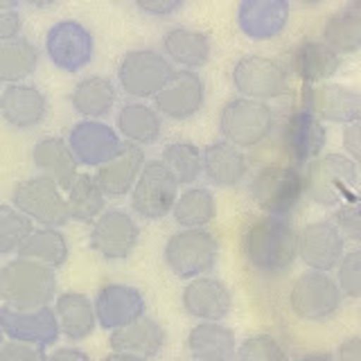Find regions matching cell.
I'll list each match as a JSON object with an SVG mask.
<instances>
[{
  "label": "cell",
  "mask_w": 361,
  "mask_h": 361,
  "mask_svg": "<svg viewBox=\"0 0 361 361\" xmlns=\"http://www.w3.org/2000/svg\"><path fill=\"white\" fill-rule=\"evenodd\" d=\"M240 251L255 274L280 276L298 259V228L289 217L259 214L244 224Z\"/></svg>",
  "instance_id": "cell-1"
},
{
  "label": "cell",
  "mask_w": 361,
  "mask_h": 361,
  "mask_svg": "<svg viewBox=\"0 0 361 361\" xmlns=\"http://www.w3.org/2000/svg\"><path fill=\"white\" fill-rule=\"evenodd\" d=\"M54 269L27 257H11L0 267V302L11 310H39L54 302L56 291Z\"/></svg>",
  "instance_id": "cell-2"
},
{
  "label": "cell",
  "mask_w": 361,
  "mask_h": 361,
  "mask_svg": "<svg viewBox=\"0 0 361 361\" xmlns=\"http://www.w3.org/2000/svg\"><path fill=\"white\" fill-rule=\"evenodd\" d=\"M305 199L321 208H336L338 203L355 195L359 167L341 152L321 154L302 169Z\"/></svg>",
  "instance_id": "cell-3"
},
{
  "label": "cell",
  "mask_w": 361,
  "mask_h": 361,
  "mask_svg": "<svg viewBox=\"0 0 361 361\" xmlns=\"http://www.w3.org/2000/svg\"><path fill=\"white\" fill-rule=\"evenodd\" d=\"M221 255L217 235L208 228H178L163 246V262L178 280H192L214 271Z\"/></svg>",
  "instance_id": "cell-4"
},
{
  "label": "cell",
  "mask_w": 361,
  "mask_h": 361,
  "mask_svg": "<svg viewBox=\"0 0 361 361\" xmlns=\"http://www.w3.org/2000/svg\"><path fill=\"white\" fill-rule=\"evenodd\" d=\"M219 138L242 149H253L271 138L276 131V111L269 102L251 97H231L219 111Z\"/></svg>",
  "instance_id": "cell-5"
},
{
  "label": "cell",
  "mask_w": 361,
  "mask_h": 361,
  "mask_svg": "<svg viewBox=\"0 0 361 361\" xmlns=\"http://www.w3.org/2000/svg\"><path fill=\"white\" fill-rule=\"evenodd\" d=\"M251 201L262 214L291 217L305 199L302 172L296 165H264L248 180Z\"/></svg>",
  "instance_id": "cell-6"
},
{
  "label": "cell",
  "mask_w": 361,
  "mask_h": 361,
  "mask_svg": "<svg viewBox=\"0 0 361 361\" xmlns=\"http://www.w3.org/2000/svg\"><path fill=\"white\" fill-rule=\"evenodd\" d=\"M343 291L332 274L325 271H302L289 287V310L305 323H325L334 319L343 307Z\"/></svg>",
  "instance_id": "cell-7"
},
{
  "label": "cell",
  "mask_w": 361,
  "mask_h": 361,
  "mask_svg": "<svg viewBox=\"0 0 361 361\" xmlns=\"http://www.w3.org/2000/svg\"><path fill=\"white\" fill-rule=\"evenodd\" d=\"M289 68L264 54H244L235 61L231 82L237 95L259 102L285 97L291 88Z\"/></svg>",
  "instance_id": "cell-8"
},
{
  "label": "cell",
  "mask_w": 361,
  "mask_h": 361,
  "mask_svg": "<svg viewBox=\"0 0 361 361\" xmlns=\"http://www.w3.org/2000/svg\"><path fill=\"white\" fill-rule=\"evenodd\" d=\"M178 192L180 183L169 172V167L161 158H152V161L145 163L138 180H135L133 190L129 192L131 210L140 219L161 221L167 214H172Z\"/></svg>",
  "instance_id": "cell-9"
},
{
  "label": "cell",
  "mask_w": 361,
  "mask_h": 361,
  "mask_svg": "<svg viewBox=\"0 0 361 361\" xmlns=\"http://www.w3.org/2000/svg\"><path fill=\"white\" fill-rule=\"evenodd\" d=\"M174 73L169 59L154 48L129 50L118 63V86L131 99H154Z\"/></svg>",
  "instance_id": "cell-10"
},
{
  "label": "cell",
  "mask_w": 361,
  "mask_h": 361,
  "mask_svg": "<svg viewBox=\"0 0 361 361\" xmlns=\"http://www.w3.org/2000/svg\"><path fill=\"white\" fill-rule=\"evenodd\" d=\"M11 206H16L37 226L63 228L71 221L63 190L43 174L18 180L11 192Z\"/></svg>",
  "instance_id": "cell-11"
},
{
  "label": "cell",
  "mask_w": 361,
  "mask_h": 361,
  "mask_svg": "<svg viewBox=\"0 0 361 361\" xmlns=\"http://www.w3.org/2000/svg\"><path fill=\"white\" fill-rule=\"evenodd\" d=\"M278 145L291 165L305 167L314 158H319L327 145V127L302 106L291 109L285 118L276 122Z\"/></svg>",
  "instance_id": "cell-12"
},
{
  "label": "cell",
  "mask_w": 361,
  "mask_h": 361,
  "mask_svg": "<svg viewBox=\"0 0 361 361\" xmlns=\"http://www.w3.org/2000/svg\"><path fill=\"white\" fill-rule=\"evenodd\" d=\"M140 242V226L131 212L109 208L90 224L88 246L106 262H122L133 255Z\"/></svg>",
  "instance_id": "cell-13"
},
{
  "label": "cell",
  "mask_w": 361,
  "mask_h": 361,
  "mask_svg": "<svg viewBox=\"0 0 361 361\" xmlns=\"http://www.w3.org/2000/svg\"><path fill=\"white\" fill-rule=\"evenodd\" d=\"M45 54L61 73L75 75L93 61L95 37L82 20L63 18L45 32Z\"/></svg>",
  "instance_id": "cell-14"
},
{
  "label": "cell",
  "mask_w": 361,
  "mask_h": 361,
  "mask_svg": "<svg viewBox=\"0 0 361 361\" xmlns=\"http://www.w3.org/2000/svg\"><path fill=\"white\" fill-rule=\"evenodd\" d=\"M206 104V82L197 71L174 68L172 77L154 97V106L167 120L185 122L201 113Z\"/></svg>",
  "instance_id": "cell-15"
},
{
  "label": "cell",
  "mask_w": 361,
  "mask_h": 361,
  "mask_svg": "<svg viewBox=\"0 0 361 361\" xmlns=\"http://www.w3.org/2000/svg\"><path fill=\"white\" fill-rule=\"evenodd\" d=\"M300 106L321 122L350 124L361 118V93L345 84L323 82L302 86Z\"/></svg>",
  "instance_id": "cell-16"
},
{
  "label": "cell",
  "mask_w": 361,
  "mask_h": 361,
  "mask_svg": "<svg viewBox=\"0 0 361 361\" xmlns=\"http://www.w3.org/2000/svg\"><path fill=\"white\" fill-rule=\"evenodd\" d=\"M345 253V240L332 219H319L298 228V259L312 271L332 274Z\"/></svg>",
  "instance_id": "cell-17"
},
{
  "label": "cell",
  "mask_w": 361,
  "mask_h": 361,
  "mask_svg": "<svg viewBox=\"0 0 361 361\" xmlns=\"http://www.w3.org/2000/svg\"><path fill=\"white\" fill-rule=\"evenodd\" d=\"M66 142L71 147V152L79 165L97 169L99 165H104L120 152L124 140L120 138L116 127H111L106 122L79 120L68 131Z\"/></svg>",
  "instance_id": "cell-18"
},
{
  "label": "cell",
  "mask_w": 361,
  "mask_h": 361,
  "mask_svg": "<svg viewBox=\"0 0 361 361\" xmlns=\"http://www.w3.org/2000/svg\"><path fill=\"white\" fill-rule=\"evenodd\" d=\"M95 316L97 327L106 332L118 330L147 314V300L142 291L124 282H106L95 293Z\"/></svg>",
  "instance_id": "cell-19"
},
{
  "label": "cell",
  "mask_w": 361,
  "mask_h": 361,
  "mask_svg": "<svg viewBox=\"0 0 361 361\" xmlns=\"http://www.w3.org/2000/svg\"><path fill=\"white\" fill-rule=\"evenodd\" d=\"M0 327L11 341L34 343L45 350L61 338L52 305L39 310H11L3 305L0 307Z\"/></svg>",
  "instance_id": "cell-20"
},
{
  "label": "cell",
  "mask_w": 361,
  "mask_h": 361,
  "mask_svg": "<svg viewBox=\"0 0 361 361\" xmlns=\"http://www.w3.org/2000/svg\"><path fill=\"white\" fill-rule=\"evenodd\" d=\"M180 307L195 321H224L233 312V293L224 280L210 274L199 276L185 282Z\"/></svg>",
  "instance_id": "cell-21"
},
{
  "label": "cell",
  "mask_w": 361,
  "mask_h": 361,
  "mask_svg": "<svg viewBox=\"0 0 361 361\" xmlns=\"http://www.w3.org/2000/svg\"><path fill=\"white\" fill-rule=\"evenodd\" d=\"M289 0H240L237 5V27L251 41H271L280 37L289 25Z\"/></svg>",
  "instance_id": "cell-22"
},
{
  "label": "cell",
  "mask_w": 361,
  "mask_h": 361,
  "mask_svg": "<svg viewBox=\"0 0 361 361\" xmlns=\"http://www.w3.org/2000/svg\"><path fill=\"white\" fill-rule=\"evenodd\" d=\"M48 97L34 84H9L0 93V118L16 131H30L48 118Z\"/></svg>",
  "instance_id": "cell-23"
},
{
  "label": "cell",
  "mask_w": 361,
  "mask_h": 361,
  "mask_svg": "<svg viewBox=\"0 0 361 361\" xmlns=\"http://www.w3.org/2000/svg\"><path fill=\"white\" fill-rule=\"evenodd\" d=\"M341 68V54H336L321 39H302L289 52V75H293L305 86L332 82Z\"/></svg>",
  "instance_id": "cell-24"
},
{
  "label": "cell",
  "mask_w": 361,
  "mask_h": 361,
  "mask_svg": "<svg viewBox=\"0 0 361 361\" xmlns=\"http://www.w3.org/2000/svg\"><path fill=\"white\" fill-rule=\"evenodd\" d=\"M147 163L145 149L140 145L133 142H122L120 152L106 161L104 165H99L95 169V176L99 180L102 190L109 199H120L127 197L133 190L135 180H138L142 167Z\"/></svg>",
  "instance_id": "cell-25"
},
{
  "label": "cell",
  "mask_w": 361,
  "mask_h": 361,
  "mask_svg": "<svg viewBox=\"0 0 361 361\" xmlns=\"http://www.w3.org/2000/svg\"><path fill=\"white\" fill-rule=\"evenodd\" d=\"M203 176L214 188H237L248 176V156L228 140H212L203 147Z\"/></svg>",
  "instance_id": "cell-26"
},
{
  "label": "cell",
  "mask_w": 361,
  "mask_h": 361,
  "mask_svg": "<svg viewBox=\"0 0 361 361\" xmlns=\"http://www.w3.org/2000/svg\"><path fill=\"white\" fill-rule=\"evenodd\" d=\"M237 345L235 330L224 321H197L185 338V348L195 361H233Z\"/></svg>",
  "instance_id": "cell-27"
},
{
  "label": "cell",
  "mask_w": 361,
  "mask_h": 361,
  "mask_svg": "<svg viewBox=\"0 0 361 361\" xmlns=\"http://www.w3.org/2000/svg\"><path fill=\"white\" fill-rule=\"evenodd\" d=\"M165 343H167L165 327L147 314L138 321L109 332L111 350H116V353L147 357V359H154V357L161 355Z\"/></svg>",
  "instance_id": "cell-28"
},
{
  "label": "cell",
  "mask_w": 361,
  "mask_h": 361,
  "mask_svg": "<svg viewBox=\"0 0 361 361\" xmlns=\"http://www.w3.org/2000/svg\"><path fill=\"white\" fill-rule=\"evenodd\" d=\"M52 310L59 323V332L63 338L79 343L88 338L97 327L95 305L82 291H63L56 293Z\"/></svg>",
  "instance_id": "cell-29"
},
{
  "label": "cell",
  "mask_w": 361,
  "mask_h": 361,
  "mask_svg": "<svg viewBox=\"0 0 361 361\" xmlns=\"http://www.w3.org/2000/svg\"><path fill=\"white\" fill-rule=\"evenodd\" d=\"M163 54L172 66L199 71L212 56V39L195 27H169L163 34Z\"/></svg>",
  "instance_id": "cell-30"
},
{
  "label": "cell",
  "mask_w": 361,
  "mask_h": 361,
  "mask_svg": "<svg viewBox=\"0 0 361 361\" xmlns=\"http://www.w3.org/2000/svg\"><path fill=\"white\" fill-rule=\"evenodd\" d=\"M116 131L124 142L154 145L163 133V116L142 99H129L118 109Z\"/></svg>",
  "instance_id": "cell-31"
},
{
  "label": "cell",
  "mask_w": 361,
  "mask_h": 361,
  "mask_svg": "<svg viewBox=\"0 0 361 361\" xmlns=\"http://www.w3.org/2000/svg\"><path fill=\"white\" fill-rule=\"evenodd\" d=\"M32 163L39 174L54 180L61 190H68L79 174V163L73 156L71 147L59 135H45L37 140L32 149Z\"/></svg>",
  "instance_id": "cell-32"
},
{
  "label": "cell",
  "mask_w": 361,
  "mask_h": 361,
  "mask_svg": "<svg viewBox=\"0 0 361 361\" xmlns=\"http://www.w3.org/2000/svg\"><path fill=\"white\" fill-rule=\"evenodd\" d=\"M118 104V86L111 77L88 75L79 79L71 93V106L82 120L106 118Z\"/></svg>",
  "instance_id": "cell-33"
},
{
  "label": "cell",
  "mask_w": 361,
  "mask_h": 361,
  "mask_svg": "<svg viewBox=\"0 0 361 361\" xmlns=\"http://www.w3.org/2000/svg\"><path fill=\"white\" fill-rule=\"evenodd\" d=\"M106 195L102 190L95 174H77L71 188L66 190L68 212H71V221L79 224H93L102 212L106 210Z\"/></svg>",
  "instance_id": "cell-34"
},
{
  "label": "cell",
  "mask_w": 361,
  "mask_h": 361,
  "mask_svg": "<svg viewBox=\"0 0 361 361\" xmlns=\"http://www.w3.org/2000/svg\"><path fill=\"white\" fill-rule=\"evenodd\" d=\"M172 217L178 228H208L217 217V199L208 188L188 185L178 192Z\"/></svg>",
  "instance_id": "cell-35"
},
{
  "label": "cell",
  "mask_w": 361,
  "mask_h": 361,
  "mask_svg": "<svg viewBox=\"0 0 361 361\" xmlns=\"http://www.w3.org/2000/svg\"><path fill=\"white\" fill-rule=\"evenodd\" d=\"M20 257L34 259V262L45 264L50 269H61L71 255V244L61 228H50V226H34V231L16 253Z\"/></svg>",
  "instance_id": "cell-36"
},
{
  "label": "cell",
  "mask_w": 361,
  "mask_h": 361,
  "mask_svg": "<svg viewBox=\"0 0 361 361\" xmlns=\"http://www.w3.org/2000/svg\"><path fill=\"white\" fill-rule=\"evenodd\" d=\"M39 48L25 37L0 41V84H18L39 68Z\"/></svg>",
  "instance_id": "cell-37"
},
{
  "label": "cell",
  "mask_w": 361,
  "mask_h": 361,
  "mask_svg": "<svg viewBox=\"0 0 361 361\" xmlns=\"http://www.w3.org/2000/svg\"><path fill=\"white\" fill-rule=\"evenodd\" d=\"M325 41L336 54H355L361 50V14L355 7H341L325 18L321 27Z\"/></svg>",
  "instance_id": "cell-38"
},
{
  "label": "cell",
  "mask_w": 361,
  "mask_h": 361,
  "mask_svg": "<svg viewBox=\"0 0 361 361\" xmlns=\"http://www.w3.org/2000/svg\"><path fill=\"white\" fill-rule=\"evenodd\" d=\"M161 161L169 167L180 185H195L203 176V149L192 140H172L163 147Z\"/></svg>",
  "instance_id": "cell-39"
},
{
  "label": "cell",
  "mask_w": 361,
  "mask_h": 361,
  "mask_svg": "<svg viewBox=\"0 0 361 361\" xmlns=\"http://www.w3.org/2000/svg\"><path fill=\"white\" fill-rule=\"evenodd\" d=\"M32 231L34 221L30 217L11 203H0V257L16 255Z\"/></svg>",
  "instance_id": "cell-40"
},
{
  "label": "cell",
  "mask_w": 361,
  "mask_h": 361,
  "mask_svg": "<svg viewBox=\"0 0 361 361\" xmlns=\"http://www.w3.org/2000/svg\"><path fill=\"white\" fill-rule=\"evenodd\" d=\"M233 361H291L287 348L274 334H251L237 345Z\"/></svg>",
  "instance_id": "cell-41"
},
{
  "label": "cell",
  "mask_w": 361,
  "mask_h": 361,
  "mask_svg": "<svg viewBox=\"0 0 361 361\" xmlns=\"http://www.w3.org/2000/svg\"><path fill=\"white\" fill-rule=\"evenodd\" d=\"M332 221L338 228V233L343 235L345 242H353L361 246V195L348 197L334 208Z\"/></svg>",
  "instance_id": "cell-42"
},
{
  "label": "cell",
  "mask_w": 361,
  "mask_h": 361,
  "mask_svg": "<svg viewBox=\"0 0 361 361\" xmlns=\"http://www.w3.org/2000/svg\"><path fill=\"white\" fill-rule=\"evenodd\" d=\"M334 271V278L338 282V289L343 291V296L361 300V246L353 248V251H345Z\"/></svg>",
  "instance_id": "cell-43"
},
{
  "label": "cell",
  "mask_w": 361,
  "mask_h": 361,
  "mask_svg": "<svg viewBox=\"0 0 361 361\" xmlns=\"http://www.w3.org/2000/svg\"><path fill=\"white\" fill-rule=\"evenodd\" d=\"M0 361H48V353L41 345L5 338L0 345Z\"/></svg>",
  "instance_id": "cell-44"
},
{
  "label": "cell",
  "mask_w": 361,
  "mask_h": 361,
  "mask_svg": "<svg viewBox=\"0 0 361 361\" xmlns=\"http://www.w3.org/2000/svg\"><path fill=\"white\" fill-rule=\"evenodd\" d=\"M133 5L138 7L145 16L152 18H169L176 11L183 9L185 0H133Z\"/></svg>",
  "instance_id": "cell-45"
},
{
  "label": "cell",
  "mask_w": 361,
  "mask_h": 361,
  "mask_svg": "<svg viewBox=\"0 0 361 361\" xmlns=\"http://www.w3.org/2000/svg\"><path fill=\"white\" fill-rule=\"evenodd\" d=\"M341 145H343V154L357 167H361V118L350 124H343Z\"/></svg>",
  "instance_id": "cell-46"
},
{
  "label": "cell",
  "mask_w": 361,
  "mask_h": 361,
  "mask_svg": "<svg viewBox=\"0 0 361 361\" xmlns=\"http://www.w3.org/2000/svg\"><path fill=\"white\" fill-rule=\"evenodd\" d=\"M23 30V16L18 9H0V41L20 37Z\"/></svg>",
  "instance_id": "cell-47"
},
{
  "label": "cell",
  "mask_w": 361,
  "mask_h": 361,
  "mask_svg": "<svg viewBox=\"0 0 361 361\" xmlns=\"http://www.w3.org/2000/svg\"><path fill=\"white\" fill-rule=\"evenodd\" d=\"M334 359L336 361H361V334L348 336L345 341L338 343Z\"/></svg>",
  "instance_id": "cell-48"
},
{
  "label": "cell",
  "mask_w": 361,
  "mask_h": 361,
  "mask_svg": "<svg viewBox=\"0 0 361 361\" xmlns=\"http://www.w3.org/2000/svg\"><path fill=\"white\" fill-rule=\"evenodd\" d=\"M48 361H93L88 357V353H84L82 348L77 345H61L54 348L48 355Z\"/></svg>",
  "instance_id": "cell-49"
},
{
  "label": "cell",
  "mask_w": 361,
  "mask_h": 361,
  "mask_svg": "<svg viewBox=\"0 0 361 361\" xmlns=\"http://www.w3.org/2000/svg\"><path fill=\"white\" fill-rule=\"evenodd\" d=\"M102 361H152V359L138 357V355H127V353H116V350H111V353Z\"/></svg>",
  "instance_id": "cell-50"
},
{
  "label": "cell",
  "mask_w": 361,
  "mask_h": 361,
  "mask_svg": "<svg viewBox=\"0 0 361 361\" xmlns=\"http://www.w3.org/2000/svg\"><path fill=\"white\" fill-rule=\"evenodd\" d=\"M296 361H336V359L332 353H307V355L298 357Z\"/></svg>",
  "instance_id": "cell-51"
},
{
  "label": "cell",
  "mask_w": 361,
  "mask_h": 361,
  "mask_svg": "<svg viewBox=\"0 0 361 361\" xmlns=\"http://www.w3.org/2000/svg\"><path fill=\"white\" fill-rule=\"evenodd\" d=\"M27 7H32V9H50V7H54L59 0H23Z\"/></svg>",
  "instance_id": "cell-52"
},
{
  "label": "cell",
  "mask_w": 361,
  "mask_h": 361,
  "mask_svg": "<svg viewBox=\"0 0 361 361\" xmlns=\"http://www.w3.org/2000/svg\"><path fill=\"white\" fill-rule=\"evenodd\" d=\"M289 3L298 5V7H319L325 3V0H289Z\"/></svg>",
  "instance_id": "cell-53"
},
{
  "label": "cell",
  "mask_w": 361,
  "mask_h": 361,
  "mask_svg": "<svg viewBox=\"0 0 361 361\" xmlns=\"http://www.w3.org/2000/svg\"><path fill=\"white\" fill-rule=\"evenodd\" d=\"M23 0H0V9H16Z\"/></svg>",
  "instance_id": "cell-54"
},
{
  "label": "cell",
  "mask_w": 361,
  "mask_h": 361,
  "mask_svg": "<svg viewBox=\"0 0 361 361\" xmlns=\"http://www.w3.org/2000/svg\"><path fill=\"white\" fill-rule=\"evenodd\" d=\"M350 7H355L359 14H361V0H350Z\"/></svg>",
  "instance_id": "cell-55"
},
{
  "label": "cell",
  "mask_w": 361,
  "mask_h": 361,
  "mask_svg": "<svg viewBox=\"0 0 361 361\" xmlns=\"http://www.w3.org/2000/svg\"><path fill=\"white\" fill-rule=\"evenodd\" d=\"M5 338H7V336H5V332H3V327H0V345L5 343Z\"/></svg>",
  "instance_id": "cell-56"
},
{
  "label": "cell",
  "mask_w": 361,
  "mask_h": 361,
  "mask_svg": "<svg viewBox=\"0 0 361 361\" xmlns=\"http://www.w3.org/2000/svg\"><path fill=\"white\" fill-rule=\"evenodd\" d=\"M190 361H195V359H190Z\"/></svg>",
  "instance_id": "cell-57"
}]
</instances>
